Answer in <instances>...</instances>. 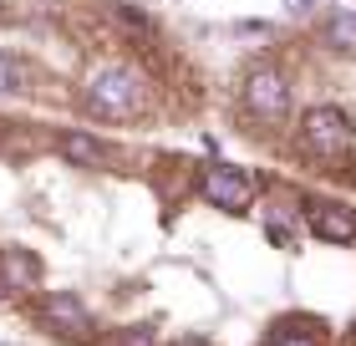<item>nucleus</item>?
Masks as SVG:
<instances>
[{
    "instance_id": "obj_1",
    "label": "nucleus",
    "mask_w": 356,
    "mask_h": 346,
    "mask_svg": "<svg viewBox=\"0 0 356 346\" xmlns=\"http://www.w3.org/2000/svg\"><path fill=\"white\" fill-rule=\"evenodd\" d=\"M143 107H148V81L138 77V67H127V61H102L82 87V112L87 118L133 123Z\"/></svg>"
},
{
    "instance_id": "obj_2",
    "label": "nucleus",
    "mask_w": 356,
    "mask_h": 346,
    "mask_svg": "<svg viewBox=\"0 0 356 346\" xmlns=\"http://www.w3.org/2000/svg\"><path fill=\"white\" fill-rule=\"evenodd\" d=\"M245 107L254 112L260 123H285L290 112V81L280 67H254L245 81Z\"/></svg>"
},
{
    "instance_id": "obj_3",
    "label": "nucleus",
    "mask_w": 356,
    "mask_h": 346,
    "mask_svg": "<svg viewBox=\"0 0 356 346\" xmlns=\"http://www.w3.org/2000/svg\"><path fill=\"white\" fill-rule=\"evenodd\" d=\"M300 143L311 148L316 158H341V148H346V118H341V107H311L300 118Z\"/></svg>"
},
{
    "instance_id": "obj_4",
    "label": "nucleus",
    "mask_w": 356,
    "mask_h": 346,
    "mask_svg": "<svg viewBox=\"0 0 356 346\" xmlns=\"http://www.w3.org/2000/svg\"><path fill=\"white\" fill-rule=\"evenodd\" d=\"M199 194H204L209 204H219V209H245L254 199V178L214 163V168H199Z\"/></svg>"
},
{
    "instance_id": "obj_5",
    "label": "nucleus",
    "mask_w": 356,
    "mask_h": 346,
    "mask_svg": "<svg viewBox=\"0 0 356 346\" xmlns=\"http://www.w3.org/2000/svg\"><path fill=\"white\" fill-rule=\"evenodd\" d=\"M305 219H311L316 239H326V244H351V239H356V214H351L346 204H336V199L305 204Z\"/></svg>"
},
{
    "instance_id": "obj_6",
    "label": "nucleus",
    "mask_w": 356,
    "mask_h": 346,
    "mask_svg": "<svg viewBox=\"0 0 356 346\" xmlns=\"http://www.w3.org/2000/svg\"><path fill=\"white\" fill-rule=\"evenodd\" d=\"M41 310H46V321H51L56 331H72V336H87L92 326H97L92 310H87V301H82V295H72V290H46Z\"/></svg>"
},
{
    "instance_id": "obj_7",
    "label": "nucleus",
    "mask_w": 356,
    "mask_h": 346,
    "mask_svg": "<svg viewBox=\"0 0 356 346\" xmlns=\"http://www.w3.org/2000/svg\"><path fill=\"white\" fill-rule=\"evenodd\" d=\"M41 260L31 250H0V290H41Z\"/></svg>"
},
{
    "instance_id": "obj_8",
    "label": "nucleus",
    "mask_w": 356,
    "mask_h": 346,
    "mask_svg": "<svg viewBox=\"0 0 356 346\" xmlns=\"http://www.w3.org/2000/svg\"><path fill=\"white\" fill-rule=\"evenodd\" d=\"M61 158H72L76 168H102V163H107V148L97 143L92 133H82V127H72V133H61Z\"/></svg>"
},
{
    "instance_id": "obj_9",
    "label": "nucleus",
    "mask_w": 356,
    "mask_h": 346,
    "mask_svg": "<svg viewBox=\"0 0 356 346\" xmlns=\"http://www.w3.org/2000/svg\"><path fill=\"white\" fill-rule=\"evenodd\" d=\"M26 87V61L15 52H0V97H15Z\"/></svg>"
},
{
    "instance_id": "obj_10",
    "label": "nucleus",
    "mask_w": 356,
    "mask_h": 346,
    "mask_svg": "<svg viewBox=\"0 0 356 346\" xmlns=\"http://www.w3.org/2000/svg\"><path fill=\"white\" fill-rule=\"evenodd\" d=\"M326 36H331V41H341L346 52H356V15H351V10H336L331 21H326Z\"/></svg>"
},
{
    "instance_id": "obj_11",
    "label": "nucleus",
    "mask_w": 356,
    "mask_h": 346,
    "mask_svg": "<svg viewBox=\"0 0 356 346\" xmlns=\"http://www.w3.org/2000/svg\"><path fill=\"white\" fill-rule=\"evenodd\" d=\"M270 346H321V336H311V331H275Z\"/></svg>"
},
{
    "instance_id": "obj_12",
    "label": "nucleus",
    "mask_w": 356,
    "mask_h": 346,
    "mask_svg": "<svg viewBox=\"0 0 356 346\" xmlns=\"http://www.w3.org/2000/svg\"><path fill=\"white\" fill-rule=\"evenodd\" d=\"M112 346H158V336H153V331H118V336H112Z\"/></svg>"
},
{
    "instance_id": "obj_13",
    "label": "nucleus",
    "mask_w": 356,
    "mask_h": 346,
    "mask_svg": "<svg viewBox=\"0 0 356 346\" xmlns=\"http://www.w3.org/2000/svg\"><path fill=\"white\" fill-rule=\"evenodd\" d=\"M173 346H209V341H204V336H178Z\"/></svg>"
}]
</instances>
